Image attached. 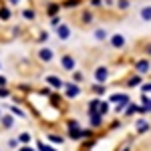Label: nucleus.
Listing matches in <instances>:
<instances>
[{
  "label": "nucleus",
  "mask_w": 151,
  "mask_h": 151,
  "mask_svg": "<svg viewBox=\"0 0 151 151\" xmlns=\"http://www.w3.org/2000/svg\"><path fill=\"white\" fill-rule=\"evenodd\" d=\"M75 65H77V63H75V58H73V57H63V67H65L67 70H73V69H75Z\"/></svg>",
  "instance_id": "7ed1b4c3"
},
{
  "label": "nucleus",
  "mask_w": 151,
  "mask_h": 151,
  "mask_svg": "<svg viewBox=\"0 0 151 151\" xmlns=\"http://www.w3.org/2000/svg\"><path fill=\"white\" fill-rule=\"evenodd\" d=\"M18 141H20V143H28V141H30V135H28V133H22Z\"/></svg>",
  "instance_id": "9b49d317"
},
{
  "label": "nucleus",
  "mask_w": 151,
  "mask_h": 151,
  "mask_svg": "<svg viewBox=\"0 0 151 151\" xmlns=\"http://www.w3.org/2000/svg\"><path fill=\"white\" fill-rule=\"evenodd\" d=\"M38 55H40V58H42L45 63H50V60H52V50H48V48H42Z\"/></svg>",
  "instance_id": "20e7f679"
},
{
  "label": "nucleus",
  "mask_w": 151,
  "mask_h": 151,
  "mask_svg": "<svg viewBox=\"0 0 151 151\" xmlns=\"http://www.w3.org/2000/svg\"><path fill=\"white\" fill-rule=\"evenodd\" d=\"M137 69H139V70H143V73H145V70L149 69V63H147V60H141V63H137Z\"/></svg>",
  "instance_id": "6e6552de"
},
{
  "label": "nucleus",
  "mask_w": 151,
  "mask_h": 151,
  "mask_svg": "<svg viewBox=\"0 0 151 151\" xmlns=\"http://www.w3.org/2000/svg\"><path fill=\"white\" fill-rule=\"evenodd\" d=\"M48 139L52 141V143H63V137H57V135H50Z\"/></svg>",
  "instance_id": "f8f14e48"
},
{
  "label": "nucleus",
  "mask_w": 151,
  "mask_h": 151,
  "mask_svg": "<svg viewBox=\"0 0 151 151\" xmlns=\"http://www.w3.org/2000/svg\"><path fill=\"white\" fill-rule=\"evenodd\" d=\"M95 38H97V40H103V38H107V32H105V30H97V32H95Z\"/></svg>",
  "instance_id": "1a4fd4ad"
},
{
  "label": "nucleus",
  "mask_w": 151,
  "mask_h": 151,
  "mask_svg": "<svg viewBox=\"0 0 151 151\" xmlns=\"http://www.w3.org/2000/svg\"><path fill=\"white\" fill-rule=\"evenodd\" d=\"M12 123H14V121H12V117H10V119H8V117L4 119V127H12Z\"/></svg>",
  "instance_id": "ddd939ff"
},
{
  "label": "nucleus",
  "mask_w": 151,
  "mask_h": 151,
  "mask_svg": "<svg viewBox=\"0 0 151 151\" xmlns=\"http://www.w3.org/2000/svg\"><path fill=\"white\" fill-rule=\"evenodd\" d=\"M147 129H149V123H145V121H141L139 125H137V131H141V133H143V131H147Z\"/></svg>",
  "instance_id": "9d476101"
},
{
  "label": "nucleus",
  "mask_w": 151,
  "mask_h": 151,
  "mask_svg": "<svg viewBox=\"0 0 151 151\" xmlns=\"http://www.w3.org/2000/svg\"><path fill=\"white\" fill-rule=\"evenodd\" d=\"M125 42H127V38H125L123 35H113L109 45H111L113 48H123V47H125Z\"/></svg>",
  "instance_id": "f257e3e1"
},
{
  "label": "nucleus",
  "mask_w": 151,
  "mask_h": 151,
  "mask_svg": "<svg viewBox=\"0 0 151 151\" xmlns=\"http://www.w3.org/2000/svg\"><path fill=\"white\" fill-rule=\"evenodd\" d=\"M141 18H143V20H147V22L151 20V6H145V8L141 10Z\"/></svg>",
  "instance_id": "423d86ee"
},
{
  "label": "nucleus",
  "mask_w": 151,
  "mask_h": 151,
  "mask_svg": "<svg viewBox=\"0 0 151 151\" xmlns=\"http://www.w3.org/2000/svg\"><path fill=\"white\" fill-rule=\"evenodd\" d=\"M107 79H109V70H107V67H99V69L95 70V81L97 83H107Z\"/></svg>",
  "instance_id": "f03ea898"
},
{
  "label": "nucleus",
  "mask_w": 151,
  "mask_h": 151,
  "mask_svg": "<svg viewBox=\"0 0 151 151\" xmlns=\"http://www.w3.org/2000/svg\"><path fill=\"white\" fill-rule=\"evenodd\" d=\"M57 36H58V38H69L70 30L67 28V26H60V28H57Z\"/></svg>",
  "instance_id": "39448f33"
},
{
  "label": "nucleus",
  "mask_w": 151,
  "mask_h": 151,
  "mask_svg": "<svg viewBox=\"0 0 151 151\" xmlns=\"http://www.w3.org/2000/svg\"><path fill=\"white\" fill-rule=\"evenodd\" d=\"M79 93H81L79 87H67V95L69 97H79Z\"/></svg>",
  "instance_id": "0eeeda50"
}]
</instances>
